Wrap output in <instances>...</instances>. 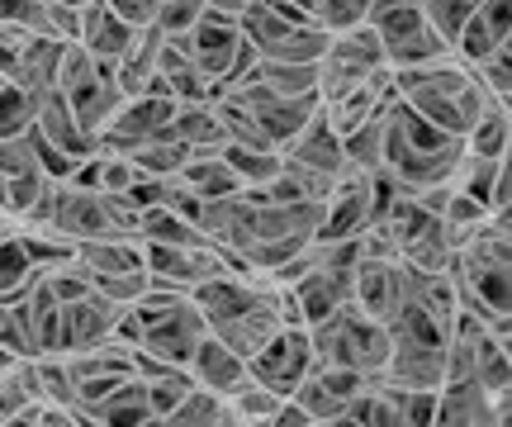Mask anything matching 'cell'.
<instances>
[{
  "label": "cell",
  "mask_w": 512,
  "mask_h": 427,
  "mask_svg": "<svg viewBox=\"0 0 512 427\" xmlns=\"http://www.w3.org/2000/svg\"><path fill=\"white\" fill-rule=\"evenodd\" d=\"M110 5L128 19V24H152V15H157L162 0H110Z\"/></svg>",
  "instance_id": "41"
},
{
  "label": "cell",
  "mask_w": 512,
  "mask_h": 427,
  "mask_svg": "<svg viewBox=\"0 0 512 427\" xmlns=\"http://www.w3.org/2000/svg\"><path fill=\"white\" fill-rule=\"evenodd\" d=\"M280 328V304H275V285L266 290V295L256 299V304H247L242 314H233V318H223V323H214L209 333H219L233 352H242V356H252V352H261L266 347V337Z\"/></svg>",
  "instance_id": "22"
},
{
  "label": "cell",
  "mask_w": 512,
  "mask_h": 427,
  "mask_svg": "<svg viewBox=\"0 0 512 427\" xmlns=\"http://www.w3.org/2000/svg\"><path fill=\"white\" fill-rule=\"evenodd\" d=\"M133 34H138V24H128L110 0H91V5L81 10V34H76V43L91 57H100V62H114V57L128 48Z\"/></svg>",
  "instance_id": "23"
},
{
  "label": "cell",
  "mask_w": 512,
  "mask_h": 427,
  "mask_svg": "<svg viewBox=\"0 0 512 427\" xmlns=\"http://www.w3.org/2000/svg\"><path fill=\"white\" fill-rule=\"evenodd\" d=\"M86 423L91 427H152V404H147V385L138 375H124L119 385L86 404Z\"/></svg>",
  "instance_id": "20"
},
{
  "label": "cell",
  "mask_w": 512,
  "mask_h": 427,
  "mask_svg": "<svg viewBox=\"0 0 512 427\" xmlns=\"http://www.w3.org/2000/svg\"><path fill=\"white\" fill-rule=\"evenodd\" d=\"M176 181H181L195 200H223V195H242V181L233 176V167H228V157H223V148L214 152H190L185 157V167L176 171Z\"/></svg>",
  "instance_id": "26"
},
{
  "label": "cell",
  "mask_w": 512,
  "mask_h": 427,
  "mask_svg": "<svg viewBox=\"0 0 512 427\" xmlns=\"http://www.w3.org/2000/svg\"><path fill=\"white\" fill-rule=\"evenodd\" d=\"M223 157H228L233 176L242 181V190L266 186L275 171H280V148H238V143H223Z\"/></svg>",
  "instance_id": "33"
},
{
  "label": "cell",
  "mask_w": 512,
  "mask_h": 427,
  "mask_svg": "<svg viewBox=\"0 0 512 427\" xmlns=\"http://www.w3.org/2000/svg\"><path fill=\"white\" fill-rule=\"evenodd\" d=\"M228 261L214 242H143V271L152 285L181 290L190 295L200 280H209L214 271H223Z\"/></svg>",
  "instance_id": "9"
},
{
  "label": "cell",
  "mask_w": 512,
  "mask_h": 427,
  "mask_svg": "<svg viewBox=\"0 0 512 427\" xmlns=\"http://www.w3.org/2000/svg\"><path fill=\"white\" fill-rule=\"evenodd\" d=\"M366 24L380 38L389 67H418V62H437L451 53L437 38V29L427 24L418 0H370Z\"/></svg>",
  "instance_id": "6"
},
{
  "label": "cell",
  "mask_w": 512,
  "mask_h": 427,
  "mask_svg": "<svg viewBox=\"0 0 512 427\" xmlns=\"http://www.w3.org/2000/svg\"><path fill=\"white\" fill-rule=\"evenodd\" d=\"M228 100H238L242 110L252 114L256 124H261V133L271 138L275 148L290 138L304 119H309L313 110H318V95H280V91H271L266 81H256V72L247 76V81H238L233 91H223Z\"/></svg>",
  "instance_id": "11"
},
{
  "label": "cell",
  "mask_w": 512,
  "mask_h": 427,
  "mask_svg": "<svg viewBox=\"0 0 512 427\" xmlns=\"http://www.w3.org/2000/svg\"><path fill=\"white\" fill-rule=\"evenodd\" d=\"M204 333H209V323H204V314L190 304V295H185L176 309H166L157 323H147L143 337H138V347L152 356H162L166 366H185L190 352L200 347Z\"/></svg>",
  "instance_id": "14"
},
{
  "label": "cell",
  "mask_w": 512,
  "mask_h": 427,
  "mask_svg": "<svg viewBox=\"0 0 512 427\" xmlns=\"http://www.w3.org/2000/svg\"><path fill=\"white\" fill-rule=\"evenodd\" d=\"M313 366H318V356H313L309 328H294V323H280V328L266 337V347L247 356V375L261 380V385H271V390L285 394V399H290L294 385H299Z\"/></svg>",
  "instance_id": "8"
},
{
  "label": "cell",
  "mask_w": 512,
  "mask_h": 427,
  "mask_svg": "<svg viewBox=\"0 0 512 427\" xmlns=\"http://www.w3.org/2000/svg\"><path fill=\"white\" fill-rule=\"evenodd\" d=\"M162 133L166 138H176V143L190 148V152H214V148L228 143L223 129H219V114H214L209 100H176V110H171V119H166Z\"/></svg>",
  "instance_id": "24"
},
{
  "label": "cell",
  "mask_w": 512,
  "mask_h": 427,
  "mask_svg": "<svg viewBox=\"0 0 512 427\" xmlns=\"http://www.w3.org/2000/svg\"><path fill=\"white\" fill-rule=\"evenodd\" d=\"M432 427H503V423H498L494 394L484 390L475 375H460V380H441L437 385Z\"/></svg>",
  "instance_id": "16"
},
{
  "label": "cell",
  "mask_w": 512,
  "mask_h": 427,
  "mask_svg": "<svg viewBox=\"0 0 512 427\" xmlns=\"http://www.w3.org/2000/svg\"><path fill=\"white\" fill-rule=\"evenodd\" d=\"M38 114V95H29L24 86H15L10 76L0 81V138H19V133H29Z\"/></svg>",
  "instance_id": "36"
},
{
  "label": "cell",
  "mask_w": 512,
  "mask_h": 427,
  "mask_svg": "<svg viewBox=\"0 0 512 427\" xmlns=\"http://www.w3.org/2000/svg\"><path fill=\"white\" fill-rule=\"evenodd\" d=\"M57 5H76V10H86V5H91V0H57Z\"/></svg>",
  "instance_id": "42"
},
{
  "label": "cell",
  "mask_w": 512,
  "mask_h": 427,
  "mask_svg": "<svg viewBox=\"0 0 512 427\" xmlns=\"http://www.w3.org/2000/svg\"><path fill=\"white\" fill-rule=\"evenodd\" d=\"M460 152H465V143H460L456 133L427 124L418 110H408V105H403L399 95L384 105V157H380V171L399 190H422V186H441V181H451Z\"/></svg>",
  "instance_id": "1"
},
{
  "label": "cell",
  "mask_w": 512,
  "mask_h": 427,
  "mask_svg": "<svg viewBox=\"0 0 512 427\" xmlns=\"http://www.w3.org/2000/svg\"><path fill=\"white\" fill-rule=\"evenodd\" d=\"M200 19H204V0H162L157 15H152V29L162 38H185Z\"/></svg>",
  "instance_id": "39"
},
{
  "label": "cell",
  "mask_w": 512,
  "mask_h": 427,
  "mask_svg": "<svg viewBox=\"0 0 512 427\" xmlns=\"http://www.w3.org/2000/svg\"><path fill=\"white\" fill-rule=\"evenodd\" d=\"M53 91L72 105L76 124L91 133V138L110 124V114L119 110V100H124L119 81H114V62L91 57L76 38L62 43V53H57V86Z\"/></svg>",
  "instance_id": "4"
},
{
  "label": "cell",
  "mask_w": 512,
  "mask_h": 427,
  "mask_svg": "<svg viewBox=\"0 0 512 427\" xmlns=\"http://www.w3.org/2000/svg\"><path fill=\"white\" fill-rule=\"evenodd\" d=\"M34 129L43 133V138H48L53 148H62L67 157H76V162H81V157H91V152H95V138H91L86 129H81V124H76L72 105H67V100H62L57 91H48L43 100H38Z\"/></svg>",
  "instance_id": "25"
},
{
  "label": "cell",
  "mask_w": 512,
  "mask_h": 427,
  "mask_svg": "<svg viewBox=\"0 0 512 427\" xmlns=\"http://www.w3.org/2000/svg\"><path fill=\"white\" fill-rule=\"evenodd\" d=\"M143 385H147V404H152V427H157V423H166V413L181 404V394L190 390L195 380H190L185 366H171V371L152 375V380H143Z\"/></svg>",
  "instance_id": "37"
},
{
  "label": "cell",
  "mask_w": 512,
  "mask_h": 427,
  "mask_svg": "<svg viewBox=\"0 0 512 427\" xmlns=\"http://www.w3.org/2000/svg\"><path fill=\"white\" fill-rule=\"evenodd\" d=\"M162 427H233V413H228V399L204 385H190L181 394V404L166 413Z\"/></svg>",
  "instance_id": "30"
},
{
  "label": "cell",
  "mask_w": 512,
  "mask_h": 427,
  "mask_svg": "<svg viewBox=\"0 0 512 427\" xmlns=\"http://www.w3.org/2000/svg\"><path fill=\"white\" fill-rule=\"evenodd\" d=\"M422 15H427V24L437 29V38L446 43V48H456L460 29H465V19H470V10H475L479 0H418Z\"/></svg>",
  "instance_id": "38"
},
{
  "label": "cell",
  "mask_w": 512,
  "mask_h": 427,
  "mask_svg": "<svg viewBox=\"0 0 512 427\" xmlns=\"http://www.w3.org/2000/svg\"><path fill=\"white\" fill-rule=\"evenodd\" d=\"M309 24H318L323 34H342V29H356V24H366V10L370 0H294Z\"/></svg>",
  "instance_id": "34"
},
{
  "label": "cell",
  "mask_w": 512,
  "mask_h": 427,
  "mask_svg": "<svg viewBox=\"0 0 512 427\" xmlns=\"http://www.w3.org/2000/svg\"><path fill=\"white\" fill-rule=\"evenodd\" d=\"M460 143H465V152H475V157H508V143H512L508 100H484L479 119L470 124V133Z\"/></svg>",
  "instance_id": "28"
},
{
  "label": "cell",
  "mask_w": 512,
  "mask_h": 427,
  "mask_svg": "<svg viewBox=\"0 0 512 427\" xmlns=\"http://www.w3.org/2000/svg\"><path fill=\"white\" fill-rule=\"evenodd\" d=\"M313 356L328 366H347L361 375H380L389 361V328L375 323L370 314H361L356 304H337L328 318H318L309 328Z\"/></svg>",
  "instance_id": "3"
},
{
  "label": "cell",
  "mask_w": 512,
  "mask_h": 427,
  "mask_svg": "<svg viewBox=\"0 0 512 427\" xmlns=\"http://www.w3.org/2000/svg\"><path fill=\"white\" fill-rule=\"evenodd\" d=\"M114 314H119V304H110V299L95 295V290H86L81 299H67V304L57 309L62 352H91V347H100V342H110Z\"/></svg>",
  "instance_id": "15"
},
{
  "label": "cell",
  "mask_w": 512,
  "mask_h": 427,
  "mask_svg": "<svg viewBox=\"0 0 512 427\" xmlns=\"http://www.w3.org/2000/svg\"><path fill=\"white\" fill-rule=\"evenodd\" d=\"M342 152H347V167L380 171V157H384V110L370 114L366 124H356L351 133H342Z\"/></svg>",
  "instance_id": "31"
},
{
  "label": "cell",
  "mask_w": 512,
  "mask_h": 427,
  "mask_svg": "<svg viewBox=\"0 0 512 427\" xmlns=\"http://www.w3.org/2000/svg\"><path fill=\"white\" fill-rule=\"evenodd\" d=\"M394 195V181L384 171H356L347 167L332 190L323 195V219H318V242H342V238H361L370 223L380 219L384 200Z\"/></svg>",
  "instance_id": "5"
},
{
  "label": "cell",
  "mask_w": 512,
  "mask_h": 427,
  "mask_svg": "<svg viewBox=\"0 0 512 427\" xmlns=\"http://www.w3.org/2000/svg\"><path fill=\"white\" fill-rule=\"evenodd\" d=\"M185 371H190V380H195V385H204V390L233 394L242 380H247V356L233 352L219 333H204L200 347H195V352H190V361H185Z\"/></svg>",
  "instance_id": "19"
},
{
  "label": "cell",
  "mask_w": 512,
  "mask_h": 427,
  "mask_svg": "<svg viewBox=\"0 0 512 427\" xmlns=\"http://www.w3.org/2000/svg\"><path fill=\"white\" fill-rule=\"evenodd\" d=\"M57 53H62V43L57 38H43V34H24L15 43V53H10V67H5V76L15 81V86H24L29 95H43L57 86Z\"/></svg>",
  "instance_id": "21"
},
{
  "label": "cell",
  "mask_w": 512,
  "mask_h": 427,
  "mask_svg": "<svg viewBox=\"0 0 512 427\" xmlns=\"http://www.w3.org/2000/svg\"><path fill=\"white\" fill-rule=\"evenodd\" d=\"M76 261L86 276H114V271H138L143 266V242L138 238H81Z\"/></svg>",
  "instance_id": "27"
},
{
  "label": "cell",
  "mask_w": 512,
  "mask_h": 427,
  "mask_svg": "<svg viewBox=\"0 0 512 427\" xmlns=\"http://www.w3.org/2000/svg\"><path fill=\"white\" fill-rule=\"evenodd\" d=\"M228 399V413H233V427H271L280 404H285V394H275L271 385H261V380H242L233 394H223Z\"/></svg>",
  "instance_id": "29"
},
{
  "label": "cell",
  "mask_w": 512,
  "mask_h": 427,
  "mask_svg": "<svg viewBox=\"0 0 512 427\" xmlns=\"http://www.w3.org/2000/svg\"><path fill=\"white\" fill-rule=\"evenodd\" d=\"M280 162L294 171H309V176H323V181H337L347 171V152H342V133L328 124L323 105L299 124V129L280 143Z\"/></svg>",
  "instance_id": "12"
},
{
  "label": "cell",
  "mask_w": 512,
  "mask_h": 427,
  "mask_svg": "<svg viewBox=\"0 0 512 427\" xmlns=\"http://www.w3.org/2000/svg\"><path fill=\"white\" fill-rule=\"evenodd\" d=\"M0 176H5V195H10V214L15 219L48 190V176H43L34 148H29V133L0 138Z\"/></svg>",
  "instance_id": "18"
},
{
  "label": "cell",
  "mask_w": 512,
  "mask_h": 427,
  "mask_svg": "<svg viewBox=\"0 0 512 427\" xmlns=\"http://www.w3.org/2000/svg\"><path fill=\"white\" fill-rule=\"evenodd\" d=\"M380 67H389V62H384V48H380V38H375L370 24L328 34V48L318 57V105L347 95L351 86H361V81H370Z\"/></svg>",
  "instance_id": "7"
},
{
  "label": "cell",
  "mask_w": 512,
  "mask_h": 427,
  "mask_svg": "<svg viewBox=\"0 0 512 427\" xmlns=\"http://www.w3.org/2000/svg\"><path fill=\"white\" fill-rule=\"evenodd\" d=\"M389 72H394V95L408 110H418L427 124L456 133V138L470 133L484 100H494L456 53L437 57V62H418V67H389Z\"/></svg>",
  "instance_id": "2"
},
{
  "label": "cell",
  "mask_w": 512,
  "mask_h": 427,
  "mask_svg": "<svg viewBox=\"0 0 512 427\" xmlns=\"http://www.w3.org/2000/svg\"><path fill=\"white\" fill-rule=\"evenodd\" d=\"M370 375L361 371H347V366H328V361H318L299 385H294V404L309 413V427H342V413H347V404L361 394V385H366Z\"/></svg>",
  "instance_id": "10"
},
{
  "label": "cell",
  "mask_w": 512,
  "mask_h": 427,
  "mask_svg": "<svg viewBox=\"0 0 512 427\" xmlns=\"http://www.w3.org/2000/svg\"><path fill=\"white\" fill-rule=\"evenodd\" d=\"M512 43V0H479L470 19H465V29H460L456 48L451 53L465 62V67H475L479 57H489L494 48Z\"/></svg>",
  "instance_id": "17"
},
{
  "label": "cell",
  "mask_w": 512,
  "mask_h": 427,
  "mask_svg": "<svg viewBox=\"0 0 512 427\" xmlns=\"http://www.w3.org/2000/svg\"><path fill=\"white\" fill-rule=\"evenodd\" d=\"M470 72H475V81H479V86H484L489 95H494V100H508V91H512V43L494 48L489 57H479Z\"/></svg>",
  "instance_id": "40"
},
{
  "label": "cell",
  "mask_w": 512,
  "mask_h": 427,
  "mask_svg": "<svg viewBox=\"0 0 512 427\" xmlns=\"http://www.w3.org/2000/svg\"><path fill=\"white\" fill-rule=\"evenodd\" d=\"M256 81H266L280 95H318V62H261L256 57Z\"/></svg>",
  "instance_id": "32"
},
{
  "label": "cell",
  "mask_w": 512,
  "mask_h": 427,
  "mask_svg": "<svg viewBox=\"0 0 512 427\" xmlns=\"http://www.w3.org/2000/svg\"><path fill=\"white\" fill-rule=\"evenodd\" d=\"M408 299V280H403L399 257H361L356 276H351V304L370 314L375 323H389L399 314V304Z\"/></svg>",
  "instance_id": "13"
},
{
  "label": "cell",
  "mask_w": 512,
  "mask_h": 427,
  "mask_svg": "<svg viewBox=\"0 0 512 427\" xmlns=\"http://www.w3.org/2000/svg\"><path fill=\"white\" fill-rule=\"evenodd\" d=\"M38 276H43V271L24 257V247H19V228H15L10 238L0 242V299H19Z\"/></svg>",
  "instance_id": "35"
}]
</instances>
